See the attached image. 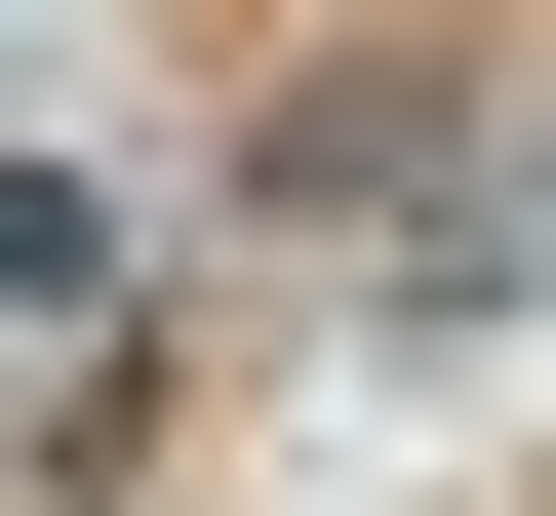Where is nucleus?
Listing matches in <instances>:
<instances>
[{"mask_svg": "<svg viewBox=\"0 0 556 516\" xmlns=\"http://www.w3.org/2000/svg\"><path fill=\"white\" fill-rule=\"evenodd\" d=\"M0 318H40V398H119V318H160V199H119V160H0Z\"/></svg>", "mask_w": 556, "mask_h": 516, "instance_id": "nucleus-1", "label": "nucleus"}]
</instances>
